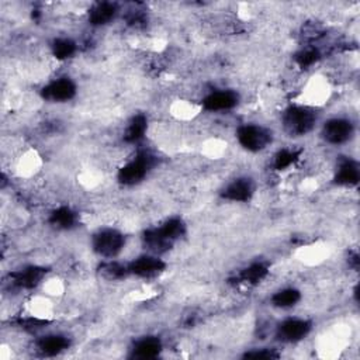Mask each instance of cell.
<instances>
[{"mask_svg":"<svg viewBox=\"0 0 360 360\" xmlns=\"http://www.w3.org/2000/svg\"><path fill=\"white\" fill-rule=\"evenodd\" d=\"M269 271H270V269H269L267 263H264L262 260H256V262H250L243 269H240L236 273L233 280H236V284L256 285L267 277Z\"/></svg>","mask_w":360,"mask_h":360,"instance_id":"obj_17","label":"cell"},{"mask_svg":"<svg viewBox=\"0 0 360 360\" xmlns=\"http://www.w3.org/2000/svg\"><path fill=\"white\" fill-rule=\"evenodd\" d=\"M321 59V51L315 45H307L295 52L294 62L301 69H309L311 66L316 65Z\"/></svg>","mask_w":360,"mask_h":360,"instance_id":"obj_23","label":"cell"},{"mask_svg":"<svg viewBox=\"0 0 360 360\" xmlns=\"http://www.w3.org/2000/svg\"><path fill=\"white\" fill-rule=\"evenodd\" d=\"M239 104V94L232 89H214L201 98V107L208 112H225Z\"/></svg>","mask_w":360,"mask_h":360,"instance_id":"obj_10","label":"cell"},{"mask_svg":"<svg viewBox=\"0 0 360 360\" xmlns=\"http://www.w3.org/2000/svg\"><path fill=\"white\" fill-rule=\"evenodd\" d=\"M235 138L240 148L248 152L256 153L270 146V143L273 142V132L262 124L245 122L236 128Z\"/></svg>","mask_w":360,"mask_h":360,"instance_id":"obj_5","label":"cell"},{"mask_svg":"<svg viewBox=\"0 0 360 360\" xmlns=\"http://www.w3.org/2000/svg\"><path fill=\"white\" fill-rule=\"evenodd\" d=\"M302 294L297 287H283L274 291L270 297L271 307L277 309H291L301 301Z\"/></svg>","mask_w":360,"mask_h":360,"instance_id":"obj_20","label":"cell"},{"mask_svg":"<svg viewBox=\"0 0 360 360\" xmlns=\"http://www.w3.org/2000/svg\"><path fill=\"white\" fill-rule=\"evenodd\" d=\"M79 215L69 205H59L53 208L48 215V222L51 226L59 231H70L77 225Z\"/></svg>","mask_w":360,"mask_h":360,"instance_id":"obj_18","label":"cell"},{"mask_svg":"<svg viewBox=\"0 0 360 360\" xmlns=\"http://www.w3.org/2000/svg\"><path fill=\"white\" fill-rule=\"evenodd\" d=\"M125 243H127L125 235L120 229L111 228V226H104L97 229L91 235V240H90L93 252L97 256H100L103 260L115 259L117 256H120L125 248Z\"/></svg>","mask_w":360,"mask_h":360,"instance_id":"obj_4","label":"cell"},{"mask_svg":"<svg viewBox=\"0 0 360 360\" xmlns=\"http://www.w3.org/2000/svg\"><path fill=\"white\" fill-rule=\"evenodd\" d=\"M148 117L142 112L134 114L122 132V141L128 145H139L148 132Z\"/></svg>","mask_w":360,"mask_h":360,"instance_id":"obj_16","label":"cell"},{"mask_svg":"<svg viewBox=\"0 0 360 360\" xmlns=\"http://www.w3.org/2000/svg\"><path fill=\"white\" fill-rule=\"evenodd\" d=\"M186 222L180 217H170L160 225L145 229L141 239L149 253L160 256L172 249L173 245L186 235Z\"/></svg>","mask_w":360,"mask_h":360,"instance_id":"obj_1","label":"cell"},{"mask_svg":"<svg viewBox=\"0 0 360 360\" xmlns=\"http://www.w3.org/2000/svg\"><path fill=\"white\" fill-rule=\"evenodd\" d=\"M129 276H135L138 278H155L159 274H162L166 269V262L153 253H143L132 259L129 263H127Z\"/></svg>","mask_w":360,"mask_h":360,"instance_id":"obj_9","label":"cell"},{"mask_svg":"<svg viewBox=\"0 0 360 360\" xmlns=\"http://www.w3.org/2000/svg\"><path fill=\"white\" fill-rule=\"evenodd\" d=\"M46 274V269L37 264L24 266L10 273V283L18 290H32L38 287Z\"/></svg>","mask_w":360,"mask_h":360,"instance_id":"obj_14","label":"cell"},{"mask_svg":"<svg viewBox=\"0 0 360 360\" xmlns=\"http://www.w3.org/2000/svg\"><path fill=\"white\" fill-rule=\"evenodd\" d=\"M163 340L156 335H145L134 340L129 347L128 357L136 360L156 359L163 352Z\"/></svg>","mask_w":360,"mask_h":360,"instance_id":"obj_13","label":"cell"},{"mask_svg":"<svg viewBox=\"0 0 360 360\" xmlns=\"http://www.w3.org/2000/svg\"><path fill=\"white\" fill-rule=\"evenodd\" d=\"M318 122L315 108L305 104H291L281 114V125L290 136H304L309 134Z\"/></svg>","mask_w":360,"mask_h":360,"instance_id":"obj_3","label":"cell"},{"mask_svg":"<svg viewBox=\"0 0 360 360\" xmlns=\"http://www.w3.org/2000/svg\"><path fill=\"white\" fill-rule=\"evenodd\" d=\"M118 14V7L115 3L98 1L90 7L87 11L89 22L94 27H103L110 24Z\"/></svg>","mask_w":360,"mask_h":360,"instance_id":"obj_19","label":"cell"},{"mask_svg":"<svg viewBox=\"0 0 360 360\" xmlns=\"http://www.w3.org/2000/svg\"><path fill=\"white\" fill-rule=\"evenodd\" d=\"M100 273L108 280H122L129 276L127 263H121L115 259L103 260L100 264Z\"/></svg>","mask_w":360,"mask_h":360,"instance_id":"obj_24","label":"cell"},{"mask_svg":"<svg viewBox=\"0 0 360 360\" xmlns=\"http://www.w3.org/2000/svg\"><path fill=\"white\" fill-rule=\"evenodd\" d=\"M256 191L253 179L248 176H238L228 181L219 191L221 198L231 202H249Z\"/></svg>","mask_w":360,"mask_h":360,"instance_id":"obj_11","label":"cell"},{"mask_svg":"<svg viewBox=\"0 0 360 360\" xmlns=\"http://www.w3.org/2000/svg\"><path fill=\"white\" fill-rule=\"evenodd\" d=\"M333 183L339 187H354L360 180V167L353 158H340L333 173Z\"/></svg>","mask_w":360,"mask_h":360,"instance_id":"obj_15","label":"cell"},{"mask_svg":"<svg viewBox=\"0 0 360 360\" xmlns=\"http://www.w3.org/2000/svg\"><path fill=\"white\" fill-rule=\"evenodd\" d=\"M158 158L148 149H138L136 153L117 170V181L121 186H136L146 179L155 167Z\"/></svg>","mask_w":360,"mask_h":360,"instance_id":"obj_2","label":"cell"},{"mask_svg":"<svg viewBox=\"0 0 360 360\" xmlns=\"http://www.w3.org/2000/svg\"><path fill=\"white\" fill-rule=\"evenodd\" d=\"M312 321L301 316H287L281 319L274 328V336L278 342L294 345L302 342L312 330Z\"/></svg>","mask_w":360,"mask_h":360,"instance_id":"obj_6","label":"cell"},{"mask_svg":"<svg viewBox=\"0 0 360 360\" xmlns=\"http://www.w3.org/2000/svg\"><path fill=\"white\" fill-rule=\"evenodd\" d=\"M300 156L301 150L297 148H281L273 155L271 167L276 172H285L300 160Z\"/></svg>","mask_w":360,"mask_h":360,"instance_id":"obj_21","label":"cell"},{"mask_svg":"<svg viewBox=\"0 0 360 360\" xmlns=\"http://www.w3.org/2000/svg\"><path fill=\"white\" fill-rule=\"evenodd\" d=\"M77 94V84L69 76H58L48 83H45L41 90L39 96L42 100L48 103L62 104L73 100Z\"/></svg>","mask_w":360,"mask_h":360,"instance_id":"obj_8","label":"cell"},{"mask_svg":"<svg viewBox=\"0 0 360 360\" xmlns=\"http://www.w3.org/2000/svg\"><path fill=\"white\" fill-rule=\"evenodd\" d=\"M354 122L349 117H330L321 127V136L328 145L340 146L354 136Z\"/></svg>","mask_w":360,"mask_h":360,"instance_id":"obj_7","label":"cell"},{"mask_svg":"<svg viewBox=\"0 0 360 360\" xmlns=\"http://www.w3.org/2000/svg\"><path fill=\"white\" fill-rule=\"evenodd\" d=\"M243 357H246V359H276V357H278V353L276 352V349L257 347V349H252V350L246 352L243 354Z\"/></svg>","mask_w":360,"mask_h":360,"instance_id":"obj_25","label":"cell"},{"mask_svg":"<svg viewBox=\"0 0 360 360\" xmlns=\"http://www.w3.org/2000/svg\"><path fill=\"white\" fill-rule=\"evenodd\" d=\"M72 340L68 335L60 332H49L37 338L34 346L38 354L44 357H56L69 350Z\"/></svg>","mask_w":360,"mask_h":360,"instance_id":"obj_12","label":"cell"},{"mask_svg":"<svg viewBox=\"0 0 360 360\" xmlns=\"http://www.w3.org/2000/svg\"><path fill=\"white\" fill-rule=\"evenodd\" d=\"M49 49L56 60H68L76 55L77 44L69 37H58L49 44Z\"/></svg>","mask_w":360,"mask_h":360,"instance_id":"obj_22","label":"cell"}]
</instances>
